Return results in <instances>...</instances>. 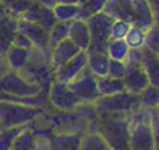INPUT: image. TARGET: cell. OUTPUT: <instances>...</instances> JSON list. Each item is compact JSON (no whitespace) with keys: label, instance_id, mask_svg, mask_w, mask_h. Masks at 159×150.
<instances>
[{"label":"cell","instance_id":"83f0119b","mask_svg":"<svg viewBox=\"0 0 159 150\" xmlns=\"http://www.w3.org/2000/svg\"><path fill=\"white\" fill-rule=\"evenodd\" d=\"M105 3H106V0H87L85 3H82L79 5V20H89L90 16L93 15H97L100 12H103V8H105Z\"/></svg>","mask_w":159,"mask_h":150},{"label":"cell","instance_id":"2e32d148","mask_svg":"<svg viewBox=\"0 0 159 150\" xmlns=\"http://www.w3.org/2000/svg\"><path fill=\"white\" fill-rule=\"evenodd\" d=\"M125 90L134 92V94H140L145 87L149 86V79L146 76V73L143 70V66L140 68H127L125 76L122 78Z\"/></svg>","mask_w":159,"mask_h":150},{"label":"cell","instance_id":"e575fe53","mask_svg":"<svg viewBox=\"0 0 159 150\" xmlns=\"http://www.w3.org/2000/svg\"><path fill=\"white\" fill-rule=\"evenodd\" d=\"M124 61L127 65V68H140L143 65V52H142V49H130Z\"/></svg>","mask_w":159,"mask_h":150},{"label":"cell","instance_id":"60d3db41","mask_svg":"<svg viewBox=\"0 0 159 150\" xmlns=\"http://www.w3.org/2000/svg\"><path fill=\"white\" fill-rule=\"evenodd\" d=\"M35 2H39V3H42L45 7H50V8H53L55 5H57V0H35Z\"/></svg>","mask_w":159,"mask_h":150},{"label":"cell","instance_id":"44dd1931","mask_svg":"<svg viewBox=\"0 0 159 150\" xmlns=\"http://www.w3.org/2000/svg\"><path fill=\"white\" fill-rule=\"evenodd\" d=\"M97 84H98V92H100V97H109V95H114V94H119L125 90L124 86V81L122 79H117V78H111V76H101L97 78Z\"/></svg>","mask_w":159,"mask_h":150},{"label":"cell","instance_id":"ffe728a7","mask_svg":"<svg viewBox=\"0 0 159 150\" xmlns=\"http://www.w3.org/2000/svg\"><path fill=\"white\" fill-rule=\"evenodd\" d=\"M108 63L109 57L101 52H87V68L95 74L97 78L108 74Z\"/></svg>","mask_w":159,"mask_h":150},{"label":"cell","instance_id":"f546056e","mask_svg":"<svg viewBox=\"0 0 159 150\" xmlns=\"http://www.w3.org/2000/svg\"><path fill=\"white\" fill-rule=\"evenodd\" d=\"M26 126H15V128H3L0 131V150H11L15 139Z\"/></svg>","mask_w":159,"mask_h":150},{"label":"cell","instance_id":"cb8c5ba5","mask_svg":"<svg viewBox=\"0 0 159 150\" xmlns=\"http://www.w3.org/2000/svg\"><path fill=\"white\" fill-rule=\"evenodd\" d=\"M69 32V21H58L52 29L48 31V50L57 47L61 41L68 39Z\"/></svg>","mask_w":159,"mask_h":150},{"label":"cell","instance_id":"ac0fdd59","mask_svg":"<svg viewBox=\"0 0 159 150\" xmlns=\"http://www.w3.org/2000/svg\"><path fill=\"white\" fill-rule=\"evenodd\" d=\"M142 52H143V65L142 66L146 73L148 79H149V84L159 89V58H157V53L146 49V47H142Z\"/></svg>","mask_w":159,"mask_h":150},{"label":"cell","instance_id":"f6af8a7d","mask_svg":"<svg viewBox=\"0 0 159 150\" xmlns=\"http://www.w3.org/2000/svg\"><path fill=\"white\" fill-rule=\"evenodd\" d=\"M87 0H79V5H82V3H85Z\"/></svg>","mask_w":159,"mask_h":150},{"label":"cell","instance_id":"e0dca14e","mask_svg":"<svg viewBox=\"0 0 159 150\" xmlns=\"http://www.w3.org/2000/svg\"><path fill=\"white\" fill-rule=\"evenodd\" d=\"M103 12L113 20H132V0H106Z\"/></svg>","mask_w":159,"mask_h":150},{"label":"cell","instance_id":"8992f818","mask_svg":"<svg viewBox=\"0 0 159 150\" xmlns=\"http://www.w3.org/2000/svg\"><path fill=\"white\" fill-rule=\"evenodd\" d=\"M39 84L29 82L24 79L20 71H10L5 76L0 78V92L8 94V95H15V97H34L40 92Z\"/></svg>","mask_w":159,"mask_h":150},{"label":"cell","instance_id":"9c48e42d","mask_svg":"<svg viewBox=\"0 0 159 150\" xmlns=\"http://www.w3.org/2000/svg\"><path fill=\"white\" fill-rule=\"evenodd\" d=\"M87 66V52L85 50H80L77 55L68 61H64L63 65H60L58 68L53 70L55 74V81H60V82H71L77 74Z\"/></svg>","mask_w":159,"mask_h":150},{"label":"cell","instance_id":"5bb4252c","mask_svg":"<svg viewBox=\"0 0 159 150\" xmlns=\"http://www.w3.org/2000/svg\"><path fill=\"white\" fill-rule=\"evenodd\" d=\"M68 39H71L80 50H87L90 45V31H89L87 23L84 20H79V18L69 21Z\"/></svg>","mask_w":159,"mask_h":150},{"label":"cell","instance_id":"d6986e66","mask_svg":"<svg viewBox=\"0 0 159 150\" xmlns=\"http://www.w3.org/2000/svg\"><path fill=\"white\" fill-rule=\"evenodd\" d=\"M29 57H31V50L21 49V47H16V45H11L10 49H8V52L5 53L3 58L7 60L10 70L21 71L27 65V61H29Z\"/></svg>","mask_w":159,"mask_h":150},{"label":"cell","instance_id":"d6a6232c","mask_svg":"<svg viewBox=\"0 0 159 150\" xmlns=\"http://www.w3.org/2000/svg\"><path fill=\"white\" fill-rule=\"evenodd\" d=\"M125 73H127V65H125V61L109 60V63H108V76L122 79V78L125 76Z\"/></svg>","mask_w":159,"mask_h":150},{"label":"cell","instance_id":"d4e9b609","mask_svg":"<svg viewBox=\"0 0 159 150\" xmlns=\"http://www.w3.org/2000/svg\"><path fill=\"white\" fill-rule=\"evenodd\" d=\"M145 34H146V29L135 24H130V29L127 36L124 37V41L129 45V49H142V47H145Z\"/></svg>","mask_w":159,"mask_h":150},{"label":"cell","instance_id":"ee69618b","mask_svg":"<svg viewBox=\"0 0 159 150\" xmlns=\"http://www.w3.org/2000/svg\"><path fill=\"white\" fill-rule=\"evenodd\" d=\"M15 2V0H2V3L5 5V7H8V5H10V3H13Z\"/></svg>","mask_w":159,"mask_h":150},{"label":"cell","instance_id":"4fadbf2b","mask_svg":"<svg viewBox=\"0 0 159 150\" xmlns=\"http://www.w3.org/2000/svg\"><path fill=\"white\" fill-rule=\"evenodd\" d=\"M130 24L140 26L143 29H148L149 26L154 24L153 12L146 0H132V20H130Z\"/></svg>","mask_w":159,"mask_h":150},{"label":"cell","instance_id":"b9f144b4","mask_svg":"<svg viewBox=\"0 0 159 150\" xmlns=\"http://www.w3.org/2000/svg\"><path fill=\"white\" fill-rule=\"evenodd\" d=\"M57 3H69V5H79V0H57Z\"/></svg>","mask_w":159,"mask_h":150},{"label":"cell","instance_id":"5b68a950","mask_svg":"<svg viewBox=\"0 0 159 150\" xmlns=\"http://www.w3.org/2000/svg\"><path fill=\"white\" fill-rule=\"evenodd\" d=\"M69 89L77 97L79 104H95L100 99L97 76L87 66L84 68L71 82H68Z\"/></svg>","mask_w":159,"mask_h":150},{"label":"cell","instance_id":"d590c367","mask_svg":"<svg viewBox=\"0 0 159 150\" xmlns=\"http://www.w3.org/2000/svg\"><path fill=\"white\" fill-rule=\"evenodd\" d=\"M149 124H151L153 129V150H159V115L156 108H151Z\"/></svg>","mask_w":159,"mask_h":150},{"label":"cell","instance_id":"3957f363","mask_svg":"<svg viewBox=\"0 0 159 150\" xmlns=\"http://www.w3.org/2000/svg\"><path fill=\"white\" fill-rule=\"evenodd\" d=\"M39 113L40 110L35 107L0 100V124L2 128L27 126L32 119L39 116Z\"/></svg>","mask_w":159,"mask_h":150},{"label":"cell","instance_id":"8fae6325","mask_svg":"<svg viewBox=\"0 0 159 150\" xmlns=\"http://www.w3.org/2000/svg\"><path fill=\"white\" fill-rule=\"evenodd\" d=\"M79 52H80V49L71 39L61 41L57 47H53V49L50 50V65H52V68L53 70L58 68L60 65L71 60L74 55H77Z\"/></svg>","mask_w":159,"mask_h":150},{"label":"cell","instance_id":"ab89813d","mask_svg":"<svg viewBox=\"0 0 159 150\" xmlns=\"http://www.w3.org/2000/svg\"><path fill=\"white\" fill-rule=\"evenodd\" d=\"M34 150H48L47 148V142H45V139H37V145H35V148Z\"/></svg>","mask_w":159,"mask_h":150},{"label":"cell","instance_id":"bcb514c9","mask_svg":"<svg viewBox=\"0 0 159 150\" xmlns=\"http://www.w3.org/2000/svg\"><path fill=\"white\" fill-rule=\"evenodd\" d=\"M2 58H3V57H2V53H0V60H2Z\"/></svg>","mask_w":159,"mask_h":150},{"label":"cell","instance_id":"74e56055","mask_svg":"<svg viewBox=\"0 0 159 150\" xmlns=\"http://www.w3.org/2000/svg\"><path fill=\"white\" fill-rule=\"evenodd\" d=\"M149 8L153 12V18H154V23H159V0H146Z\"/></svg>","mask_w":159,"mask_h":150},{"label":"cell","instance_id":"603a6c76","mask_svg":"<svg viewBox=\"0 0 159 150\" xmlns=\"http://www.w3.org/2000/svg\"><path fill=\"white\" fill-rule=\"evenodd\" d=\"M129 45L125 44L124 39H109L108 47H106V55L109 60H120L124 61L127 53H129Z\"/></svg>","mask_w":159,"mask_h":150},{"label":"cell","instance_id":"8d00e7d4","mask_svg":"<svg viewBox=\"0 0 159 150\" xmlns=\"http://www.w3.org/2000/svg\"><path fill=\"white\" fill-rule=\"evenodd\" d=\"M11 45L21 47V49H27V50H32V49H34L32 42L27 39V37H26L23 32H20V31H16V34H15V37H13V44H11Z\"/></svg>","mask_w":159,"mask_h":150},{"label":"cell","instance_id":"484cf974","mask_svg":"<svg viewBox=\"0 0 159 150\" xmlns=\"http://www.w3.org/2000/svg\"><path fill=\"white\" fill-rule=\"evenodd\" d=\"M79 5H69V3H57L53 7L55 16L58 21H72L79 16Z\"/></svg>","mask_w":159,"mask_h":150},{"label":"cell","instance_id":"7dc6e473","mask_svg":"<svg viewBox=\"0 0 159 150\" xmlns=\"http://www.w3.org/2000/svg\"><path fill=\"white\" fill-rule=\"evenodd\" d=\"M2 129H3V128H2V124H0V131H2Z\"/></svg>","mask_w":159,"mask_h":150},{"label":"cell","instance_id":"7a4b0ae2","mask_svg":"<svg viewBox=\"0 0 159 150\" xmlns=\"http://www.w3.org/2000/svg\"><path fill=\"white\" fill-rule=\"evenodd\" d=\"M113 18L106 15L105 12H100L97 15L90 16L85 20L89 31H90V45L85 52H101L106 53V47L111 39V26H113Z\"/></svg>","mask_w":159,"mask_h":150},{"label":"cell","instance_id":"836d02e7","mask_svg":"<svg viewBox=\"0 0 159 150\" xmlns=\"http://www.w3.org/2000/svg\"><path fill=\"white\" fill-rule=\"evenodd\" d=\"M130 29V23L125 20H114L111 26V39H124Z\"/></svg>","mask_w":159,"mask_h":150},{"label":"cell","instance_id":"1f68e13d","mask_svg":"<svg viewBox=\"0 0 159 150\" xmlns=\"http://www.w3.org/2000/svg\"><path fill=\"white\" fill-rule=\"evenodd\" d=\"M145 47L153 52H159V23L149 26L145 34Z\"/></svg>","mask_w":159,"mask_h":150},{"label":"cell","instance_id":"6da1fadb","mask_svg":"<svg viewBox=\"0 0 159 150\" xmlns=\"http://www.w3.org/2000/svg\"><path fill=\"white\" fill-rule=\"evenodd\" d=\"M98 134L108 142L111 150H130L129 113H105Z\"/></svg>","mask_w":159,"mask_h":150},{"label":"cell","instance_id":"52a82bcc","mask_svg":"<svg viewBox=\"0 0 159 150\" xmlns=\"http://www.w3.org/2000/svg\"><path fill=\"white\" fill-rule=\"evenodd\" d=\"M50 102L53 107H57L61 111H74L77 105H80L68 84L60 81H55L50 86Z\"/></svg>","mask_w":159,"mask_h":150},{"label":"cell","instance_id":"ba28073f","mask_svg":"<svg viewBox=\"0 0 159 150\" xmlns=\"http://www.w3.org/2000/svg\"><path fill=\"white\" fill-rule=\"evenodd\" d=\"M20 20H26V21L35 23V24L42 26L43 29H47V31H50L52 27L58 23L57 16H55L53 8L45 7V5H42L39 2H35V0H32L31 7L27 8V12L20 18Z\"/></svg>","mask_w":159,"mask_h":150},{"label":"cell","instance_id":"f35d334b","mask_svg":"<svg viewBox=\"0 0 159 150\" xmlns=\"http://www.w3.org/2000/svg\"><path fill=\"white\" fill-rule=\"evenodd\" d=\"M10 71H11V70H10V66H8L7 60L2 58V60H0V78L5 76V74H7V73H10Z\"/></svg>","mask_w":159,"mask_h":150},{"label":"cell","instance_id":"c3c4849f","mask_svg":"<svg viewBox=\"0 0 159 150\" xmlns=\"http://www.w3.org/2000/svg\"><path fill=\"white\" fill-rule=\"evenodd\" d=\"M157 58H159V52H157Z\"/></svg>","mask_w":159,"mask_h":150},{"label":"cell","instance_id":"4316f807","mask_svg":"<svg viewBox=\"0 0 159 150\" xmlns=\"http://www.w3.org/2000/svg\"><path fill=\"white\" fill-rule=\"evenodd\" d=\"M138 102L145 108H156L159 105V89L149 84L138 94Z\"/></svg>","mask_w":159,"mask_h":150},{"label":"cell","instance_id":"277c9868","mask_svg":"<svg viewBox=\"0 0 159 150\" xmlns=\"http://www.w3.org/2000/svg\"><path fill=\"white\" fill-rule=\"evenodd\" d=\"M137 107H140L138 94L129 90H122L109 97H100L93 104V108L98 113H130Z\"/></svg>","mask_w":159,"mask_h":150},{"label":"cell","instance_id":"9a60e30c","mask_svg":"<svg viewBox=\"0 0 159 150\" xmlns=\"http://www.w3.org/2000/svg\"><path fill=\"white\" fill-rule=\"evenodd\" d=\"M48 150H80L82 136L79 134H55L45 139Z\"/></svg>","mask_w":159,"mask_h":150},{"label":"cell","instance_id":"f1b7e54d","mask_svg":"<svg viewBox=\"0 0 159 150\" xmlns=\"http://www.w3.org/2000/svg\"><path fill=\"white\" fill-rule=\"evenodd\" d=\"M80 150H111V147L98 133H93V134L82 137Z\"/></svg>","mask_w":159,"mask_h":150},{"label":"cell","instance_id":"7402d4cb","mask_svg":"<svg viewBox=\"0 0 159 150\" xmlns=\"http://www.w3.org/2000/svg\"><path fill=\"white\" fill-rule=\"evenodd\" d=\"M35 145H37V137L34 134V131L26 126L20 133V136L15 139L11 150H34Z\"/></svg>","mask_w":159,"mask_h":150},{"label":"cell","instance_id":"7bdbcfd3","mask_svg":"<svg viewBox=\"0 0 159 150\" xmlns=\"http://www.w3.org/2000/svg\"><path fill=\"white\" fill-rule=\"evenodd\" d=\"M3 15H7V12H5V5L2 3V0H0V16H3Z\"/></svg>","mask_w":159,"mask_h":150},{"label":"cell","instance_id":"30bf717a","mask_svg":"<svg viewBox=\"0 0 159 150\" xmlns=\"http://www.w3.org/2000/svg\"><path fill=\"white\" fill-rule=\"evenodd\" d=\"M18 31L23 32L32 42L35 49L48 50V31L43 29L42 26L31 23V21H26V20H18Z\"/></svg>","mask_w":159,"mask_h":150},{"label":"cell","instance_id":"4dcf8cb0","mask_svg":"<svg viewBox=\"0 0 159 150\" xmlns=\"http://www.w3.org/2000/svg\"><path fill=\"white\" fill-rule=\"evenodd\" d=\"M31 3H32V0H15L13 3H10L8 7H5V12H7L8 16L20 20V18L27 12V8L31 7Z\"/></svg>","mask_w":159,"mask_h":150},{"label":"cell","instance_id":"7c38bea8","mask_svg":"<svg viewBox=\"0 0 159 150\" xmlns=\"http://www.w3.org/2000/svg\"><path fill=\"white\" fill-rule=\"evenodd\" d=\"M18 31V20L8 15L0 16V53L5 57V53L13 44V37Z\"/></svg>","mask_w":159,"mask_h":150}]
</instances>
